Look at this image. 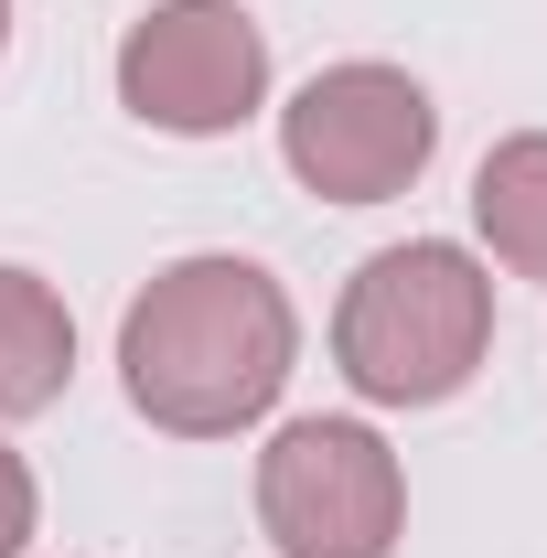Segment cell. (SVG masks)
I'll use <instances>...</instances> for the list:
<instances>
[{
    "mask_svg": "<svg viewBox=\"0 0 547 558\" xmlns=\"http://www.w3.org/2000/svg\"><path fill=\"white\" fill-rule=\"evenodd\" d=\"M398 451L365 418H290L258 451V526L290 558H387L398 548Z\"/></svg>",
    "mask_w": 547,
    "mask_h": 558,
    "instance_id": "3957f363",
    "label": "cell"
},
{
    "mask_svg": "<svg viewBox=\"0 0 547 558\" xmlns=\"http://www.w3.org/2000/svg\"><path fill=\"white\" fill-rule=\"evenodd\" d=\"M269 97V33L236 0H161L119 44V108L172 140H215Z\"/></svg>",
    "mask_w": 547,
    "mask_h": 558,
    "instance_id": "5b68a950",
    "label": "cell"
},
{
    "mask_svg": "<svg viewBox=\"0 0 547 558\" xmlns=\"http://www.w3.org/2000/svg\"><path fill=\"white\" fill-rule=\"evenodd\" d=\"M0 44H11V0H0Z\"/></svg>",
    "mask_w": 547,
    "mask_h": 558,
    "instance_id": "9c48e42d",
    "label": "cell"
},
{
    "mask_svg": "<svg viewBox=\"0 0 547 558\" xmlns=\"http://www.w3.org/2000/svg\"><path fill=\"white\" fill-rule=\"evenodd\" d=\"M473 226L515 279H547V130H515L473 172Z\"/></svg>",
    "mask_w": 547,
    "mask_h": 558,
    "instance_id": "52a82bcc",
    "label": "cell"
},
{
    "mask_svg": "<svg viewBox=\"0 0 547 558\" xmlns=\"http://www.w3.org/2000/svg\"><path fill=\"white\" fill-rule=\"evenodd\" d=\"M75 376V323L33 269H0V418L54 409Z\"/></svg>",
    "mask_w": 547,
    "mask_h": 558,
    "instance_id": "8992f818",
    "label": "cell"
},
{
    "mask_svg": "<svg viewBox=\"0 0 547 558\" xmlns=\"http://www.w3.org/2000/svg\"><path fill=\"white\" fill-rule=\"evenodd\" d=\"M279 150L323 205H387L409 194L440 150V108L398 65H323L279 108Z\"/></svg>",
    "mask_w": 547,
    "mask_h": 558,
    "instance_id": "277c9868",
    "label": "cell"
},
{
    "mask_svg": "<svg viewBox=\"0 0 547 558\" xmlns=\"http://www.w3.org/2000/svg\"><path fill=\"white\" fill-rule=\"evenodd\" d=\"M290 344H301L290 290L258 258H172L119 323V376L150 429L226 440L269 418V398L290 387Z\"/></svg>",
    "mask_w": 547,
    "mask_h": 558,
    "instance_id": "6da1fadb",
    "label": "cell"
},
{
    "mask_svg": "<svg viewBox=\"0 0 547 558\" xmlns=\"http://www.w3.org/2000/svg\"><path fill=\"white\" fill-rule=\"evenodd\" d=\"M22 537H33V473H22V451L0 440V558H22Z\"/></svg>",
    "mask_w": 547,
    "mask_h": 558,
    "instance_id": "ba28073f",
    "label": "cell"
},
{
    "mask_svg": "<svg viewBox=\"0 0 547 558\" xmlns=\"http://www.w3.org/2000/svg\"><path fill=\"white\" fill-rule=\"evenodd\" d=\"M483 344H494V279L440 247V236H409V247H376L354 290L333 312V365L354 398L376 409H440L473 387Z\"/></svg>",
    "mask_w": 547,
    "mask_h": 558,
    "instance_id": "7a4b0ae2",
    "label": "cell"
}]
</instances>
